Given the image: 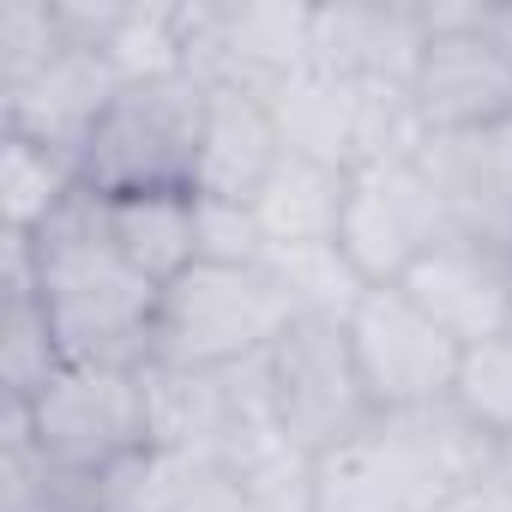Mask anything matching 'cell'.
<instances>
[{
	"label": "cell",
	"instance_id": "6da1fadb",
	"mask_svg": "<svg viewBox=\"0 0 512 512\" xmlns=\"http://www.w3.org/2000/svg\"><path fill=\"white\" fill-rule=\"evenodd\" d=\"M37 253V302L55 326L67 362L85 368H145L157 356V302L163 284L145 278L103 229V193L79 187L43 235Z\"/></svg>",
	"mask_w": 512,
	"mask_h": 512
},
{
	"label": "cell",
	"instance_id": "7a4b0ae2",
	"mask_svg": "<svg viewBox=\"0 0 512 512\" xmlns=\"http://www.w3.org/2000/svg\"><path fill=\"white\" fill-rule=\"evenodd\" d=\"M199 127H205V85L193 73L121 85L109 115L97 121L79 175L103 199L127 193H193L199 163Z\"/></svg>",
	"mask_w": 512,
	"mask_h": 512
},
{
	"label": "cell",
	"instance_id": "3957f363",
	"mask_svg": "<svg viewBox=\"0 0 512 512\" xmlns=\"http://www.w3.org/2000/svg\"><path fill=\"white\" fill-rule=\"evenodd\" d=\"M296 326L266 266H187L157 302V356L187 368H235L266 356Z\"/></svg>",
	"mask_w": 512,
	"mask_h": 512
},
{
	"label": "cell",
	"instance_id": "277c9868",
	"mask_svg": "<svg viewBox=\"0 0 512 512\" xmlns=\"http://www.w3.org/2000/svg\"><path fill=\"white\" fill-rule=\"evenodd\" d=\"M266 392H272L278 434L314 458L380 422V410L356 374L344 320H296L266 350Z\"/></svg>",
	"mask_w": 512,
	"mask_h": 512
},
{
	"label": "cell",
	"instance_id": "5b68a950",
	"mask_svg": "<svg viewBox=\"0 0 512 512\" xmlns=\"http://www.w3.org/2000/svg\"><path fill=\"white\" fill-rule=\"evenodd\" d=\"M187 7V73L205 91L266 97L308 67L314 7L296 0H181Z\"/></svg>",
	"mask_w": 512,
	"mask_h": 512
},
{
	"label": "cell",
	"instance_id": "8992f818",
	"mask_svg": "<svg viewBox=\"0 0 512 512\" xmlns=\"http://www.w3.org/2000/svg\"><path fill=\"white\" fill-rule=\"evenodd\" d=\"M428 49L410 79L416 115L428 139L494 133L512 121V67L482 31V0H434L428 7Z\"/></svg>",
	"mask_w": 512,
	"mask_h": 512
},
{
	"label": "cell",
	"instance_id": "52a82bcc",
	"mask_svg": "<svg viewBox=\"0 0 512 512\" xmlns=\"http://www.w3.org/2000/svg\"><path fill=\"white\" fill-rule=\"evenodd\" d=\"M344 332H350L356 374H362V386H368L380 416H404V410L452 398L464 350L398 284H374L356 302V314L344 320Z\"/></svg>",
	"mask_w": 512,
	"mask_h": 512
},
{
	"label": "cell",
	"instance_id": "ba28073f",
	"mask_svg": "<svg viewBox=\"0 0 512 512\" xmlns=\"http://www.w3.org/2000/svg\"><path fill=\"white\" fill-rule=\"evenodd\" d=\"M31 434L67 476H103L145 446V392L139 368H85L67 362L31 404Z\"/></svg>",
	"mask_w": 512,
	"mask_h": 512
},
{
	"label": "cell",
	"instance_id": "9c48e42d",
	"mask_svg": "<svg viewBox=\"0 0 512 512\" xmlns=\"http://www.w3.org/2000/svg\"><path fill=\"white\" fill-rule=\"evenodd\" d=\"M452 235L446 199L422 175V163H368L350 169V199L338 223V247L368 284H404L428 253Z\"/></svg>",
	"mask_w": 512,
	"mask_h": 512
},
{
	"label": "cell",
	"instance_id": "30bf717a",
	"mask_svg": "<svg viewBox=\"0 0 512 512\" xmlns=\"http://www.w3.org/2000/svg\"><path fill=\"white\" fill-rule=\"evenodd\" d=\"M398 290L458 350H476V344L512 332V253L506 247H488V241H470V235H446Z\"/></svg>",
	"mask_w": 512,
	"mask_h": 512
},
{
	"label": "cell",
	"instance_id": "8fae6325",
	"mask_svg": "<svg viewBox=\"0 0 512 512\" xmlns=\"http://www.w3.org/2000/svg\"><path fill=\"white\" fill-rule=\"evenodd\" d=\"M115 97H121V73L97 49H73L67 43L37 79L0 91V133H19V139L79 163Z\"/></svg>",
	"mask_w": 512,
	"mask_h": 512
},
{
	"label": "cell",
	"instance_id": "7c38bea8",
	"mask_svg": "<svg viewBox=\"0 0 512 512\" xmlns=\"http://www.w3.org/2000/svg\"><path fill=\"white\" fill-rule=\"evenodd\" d=\"M428 37V0H332V7H314L308 67H326L338 79L410 85Z\"/></svg>",
	"mask_w": 512,
	"mask_h": 512
},
{
	"label": "cell",
	"instance_id": "4fadbf2b",
	"mask_svg": "<svg viewBox=\"0 0 512 512\" xmlns=\"http://www.w3.org/2000/svg\"><path fill=\"white\" fill-rule=\"evenodd\" d=\"M145 392V446L187 452V458H223V446L241 434V398L229 368H187L151 356L139 368Z\"/></svg>",
	"mask_w": 512,
	"mask_h": 512
},
{
	"label": "cell",
	"instance_id": "5bb4252c",
	"mask_svg": "<svg viewBox=\"0 0 512 512\" xmlns=\"http://www.w3.org/2000/svg\"><path fill=\"white\" fill-rule=\"evenodd\" d=\"M284 163V139L266 97L247 91H205V127H199V163H193V199H229L253 205L272 169Z\"/></svg>",
	"mask_w": 512,
	"mask_h": 512
},
{
	"label": "cell",
	"instance_id": "9a60e30c",
	"mask_svg": "<svg viewBox=\"0 0 512 512\" xmlns=\"http://www.w3.org/2000/svg\"><path fill=\"white\" fill-rule=\"evenodd\" d=\"M422 175L446 199L452 235L488 241L512 253V163L494 133H458V139H428L422 145Z\"/></svg>",
	"mask_w": 512,
	"mask_h": 512
},
{
	"label": "cell",
	"instance_id": "2e32d148",
	"mask_svg": "<svg viewBox=\"0 0 512 512\" xmlns=\"http://www.w3.org/2000/svg\"><path fill=\"white\" fill-rule=\"evenodd\" d=\"M314 512H440L386 422L314 458Z\"/></svg>",
	"mask_w": 512,
	"mask_h": 512
},
{
	"label": "cell",
	"instance_id": "e0dca14e",
	"mask_svg": "<svg viewBox=\"0 0 512 512\" xmlns=\"http://www.w3.org/2000/svg\"><path fill=\"white\" fill-rule=\"evenodd\" d=\"M97 512H241L223 458L139 446L97 476Z\"/></svg>",
	"mask_w": 512,
	"mask_h": 512
},
{
	"label": "cell",
	"instance_id": "ac0fdd59",
	"mask_svg": "<svg viewBox=\"0 0 512 512\" xmlns=\"http://www.w3.org/2000/svg\"><path fill=\"white\" fill-rule=\"evenodd\" d=\"M272 121L290 157L356 169V79L302 67L272 91Z\"/></svg>",
	"mask_w": 512,
	"mask_h": 512
},
{
	"label": "cell",
	"instance_id": "d6986e66",
	"mask_svg": "<svg viewBox=\"0 0 512 512\" xmlns=\"http://www.w3.org/2000/svg\"><path fill=\"white\" fill-rule=\"evenodd\" d=\"M103 229L127 260L157 278L175 284L187 266H199V199L193 193H127V199H103Z\"/></svg>",
	"mask_w": 512,
	"mask_h": 512
},
{
	"label": "cell",
	"instance_id": "ffe728a7",
	"mask_svg": "<svg viewBox=\"0 0 512 512\" xmlns=\"http://www.w3.org/2000/svg\"><path fill=\"white\" fill-rule=\"evenodd\" d=\"M344 199H350V169L308 163V157L284 151V163L272 169L260 199H253V217H260L272 247H308V241H338Z\"/></svg>",
	"mask_w": 512,
	"mask_h": 512
},
{
	"label": "cell",
	"instance_id": "44dd1931",
	"mask_svg": "<svg viewBox=\"0 0 512 512\" xmlns=\"http://www.w3.org/2000/svg\"><path fill=\"white\" fill-rule=\"evenodd\" d=\"M223 470L241 512H314V452H302L278 428H241L223 446Z\"/></svg>",
	"mask_w": 512,
	"mask_h": 512
},
{
	"label": "cell",
	"instance_id": "7402d4cb",
	"mask_svg": "<svg viewBox=\"0 0 512 512\" xmlns=\"http://www.w3.org/2000/svg\"><path fill=\"white\" fill-rule=\"evenodd\" d=\"M79 187L85 175L73 157L43 151L19 133H0V217H7V235H43Z\"/></svg>",
	"mask_w": 512,
	"mask_h": 512
},
{
	"label": "cell",
	"instance_id": "603a6c76",
	"mask_svg": "<svg viewBox=\"0 0 512 512\" xmlns=\"http://www.w3.org/2000/svg\"><path fill=\"white\" fill-rule=\"evenodd\" d=\"M266 272L290 296L296 320H350L356 302L374 290L338 241H308V247H266Z\"/></svg>",
	"mask_w": 512,
	"mask_h": 512
},
{
	"label": "cell",
	"instance_id": "cb8c5ba5",
	"mask_svg": "<svg viewBox=\"0 0 512 512\" xmlns=\"http://www.w3.org/2000/svg\"><path fill=\"white\" fill-rule=\"evenodd\" d=\"M103 61L121 73V85L187 73V7L181 0H127L115 37L103 43Z\"/></svg>",
	"mask_w": 512,
	"mask_h": 512
},
{
	"label": "cell",
	"instance_id": "d4e9b609",
	"mask_svg": "<svg viewBox=\"0 0 512 512\" xmlns=\"http://www.w3.org/2000/svg\"><path fill=\"white\" fill-rule=\"evenodd\" d=\"M67 368L55 326L37 302V290H0V386L13 404H31L55 374Z\"/></svg>",
	"mask_w": 512,
	"mask_h": 512
},
{
	"label": "cell",
	"instance_id": "484cf974",
	"mask_svg": "<svg viewBox=\"0 0 512 512\" xmlns=\"http://www.w3.org/2000/svg\"><path fill=\"white\" fill-rule=\"evenodd\" d=\"M67 49L55 0H0V91L37 79Z\"/></svg>",
	"mask_w": 512,
	"mask_h": 512
},
{
	"label": "cell",
	"instance_id": "4316f807",
	"mask_svg": "<svg viewBox=\"0 0 512 512\" xmlns=\"http://www.w3.org/2000/svg\"><path fill=\"white\" fill-rule=\"evenodd\" d=\"M452 404L470 410L488 434H500V440L512 434V332H506V338H488V344H476V350H464Z\"/></svg>",
	"mask_w": 512,
	"mask_h": 512
},
{
	"label": "cell",
	"instance_id": "83f0119b",
	"mask_svg": "<svg viewBox=\"0 0 512 512\" xmlns=\"http://www.w3.org/2000/svg\"><path fill=\"white\" fill-rule=\"evenodd\" d=\"M266 247L253 205L199 199V266H266Z\"/></svg>",
	"mask_w": 512,
	"mask_h": 512
},
{
	"label": "cell",
	"instance_id": "f1b7e54d",
	"mask_svg": "<svg viewBox=\"0 0 512 512\" xmlns=\"http://www.w3.org/2000/svg\"><path fill=\"white\" fill-rule=\"evenodd\" d=\"M440 512H512V482L494 470V476H482V482H470V488H458Z\"/></svg>",
	"mask_w": 512,
	"mask_h": 512
},
{
	"label": "cell",
	"instance_id": "f546056e",
	"mask_svg": "<svg viewBox=\"0 0 512 512\" xmlns=\"http://www.w3.org/2000/svg\"><path fill=\"white\" fill-rule=\"evenodd\" d=\"M482 31L494 37V49H500L506 67H512V7H482Z\"/></svg>",
	"mask_w": 512,
	"mask_h": 512
},
{
	"label": "cell",
	"instance_id": "4dcf8cb0",
	"mask_svg": "<svg viewBox=\"0 0 512 512\" xmlns=\"http://www.w3.org/2000/svg\"><path fill=\"white\" fill-rule=\"evenodd\" d=\"M500 476H506V482H512V434H506V440H500Z\"/></svg>",
	"mask_w": 512,
	"mask_h": 512
}]
</instances>
